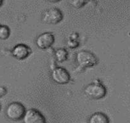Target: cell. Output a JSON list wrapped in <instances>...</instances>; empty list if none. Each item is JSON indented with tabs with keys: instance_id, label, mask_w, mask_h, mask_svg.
I'll return each mask as SVG.
<instances>
[{
	"instance_id": "15",
	"label": "cell",
	"mask_w": 130,
	"mask_h": 123,
	"mask_svg": "<svg viewBox=\"0 0 130 123\" xmlns=\"http://www.w3.org/2000/svg\"><path fill=\"white\" fill-rule=\"evenodd\" d=\"M0 110H1V105H0Z\"/></svg>"
},
{
	"instance_id": "3",
	"label": "cell",
	"mask_w": 130,
	"mask_h": 123,
	"mask_svg": "<svg viewBox=\"0 0 130 123\" xmlns=\"http://www.w3.org/2000/svg\"><path fill=\"white\" fill-rule=\"evenodd\" d=\"M85 94L94 100L104 98L107 94V89L100 82H92L85 88Z\"/></svg>"
},
{
	"instance_id": "11",
	"label": "cell",
	"mask_w": 130,
	"mask_h": 123,
	"mask_svg": "<svg viewBox=\"0 0 130 123\" xmlns=\"http://www.w3.org/2000/svg\"><path fill=\"white\" fill-rule=\"evenodd\" d=\"M11 34V30L8 26L0 25V39L3 40H7Z\"/></svg>"
},
{
	"instance_id": "8",
	"label": "cell",
	"mask_w": 130,
	"mask_h": 123,
	"mask_svg": "<svg viewBox=\"0 0 130 123\" xmlns=\"http://www.w3.org/2000/svg\"><path fill=\"white\" fill-rule=\"evenodd\" d=\"M31 50L25 44H18L13 47L12 55L15 59L19 60H25L31 54Z\"/></svg>"
},
{
	"instance_id": "14",
	"label": "cell",
	"mask_w": 130,
	"mask_h": 123,
	"mask_svg": "<svg viewBox=\"0 0 130 123\" xmlns=\"http://www.w3.org/2000/svg\"><path fill=\"white\" fill-rule=\"evenodd\" d=\"M3 3V1H2V0H0V7L1 6V5H2Z\"/></svg>"
},
{
	"instance_id": "4",
	"label": "cell",
	"mask_w": 130,
	"mask_h": 123,
	"mask_svg": "<svg viewBox=\"0 0 130 123\" xmlns=\"http://www.w3.org/2000/svg\"><path fill=\"white\" fill-rule=\"evenodd\" d=\"M63 13L58 8H52L46 9L42 15V21L45 24L56 25L62 21Z\"/></svg>"
},
{
	"instance_id": "13",
	"label": "cell",
	"mask_w": 130,
	"mask_h": 123,
	"mask_svg": "<svg viewBox=\"0 0 130 123\" xmlns=\"http://www.w3.org/2000/svg\"><path fill=\"white\" fill-rule=\"evenodd\" d=\"M7 93V89L6 88L4 87H0V98L3 97Z\"/></svg>"
},
{
	"instance_id": "12",
	"label": "cell",
	"mask_w": 130,
	"mask_h": 123,
	"mask_svg": "<svg viewBox=\"0 0 130 123\" xmlns=\"http://www.w3.org/2000/svg\"><path fill=\"white\" fill-rule=\"evenodd\" d=\"M70 3L72 6L75 7L76 8H80L85 5V4L87 3V1H81V0H76V1H69Z\"/></svg>"
},
{
	"instance_id": "1",
	"label": "cell",
	"mask_w": 130,
	"mask_h": 123,
	"mask_svg": "<svg viewBox=\"0 0 130 123\" xmlns=\"http://www.w3.org/2000/svg\"><path fill=\"white\" fill-rule=\"evenodd\" d=\"M76 60L82 69L92 67L98 63V59L93 53L88 50H81L76 54Z\"/></svg>"
},
{
	"instance_id": "2",
	"label": "cell",
	"mask_w": 130,
	"mask_h": 123,
	"mask_svg": "<svg viewBox=\"0 0 130 123\" xmlns=\"http://www.w3.org/2000/svg\"><path fill=\"white\" fill-rule=\"evenodd\" d=\"M25 107L19 102H11L6 109V115L9 119L17 121L23 119L25 113Z\"/></svg>"
},
{
	"instance_id": "6",
	"label": "cell",
	"mask_w": 130,
	"mask_h": 123,
	"mask_svg": "<svg viewBox=\"0 0 130 123\" xmlns=\"http://www.w3.org/2000/svg\"><path fill=\"white\" fill-rule=\"evenodd\" d=\"M22 120L24 123H46L44 115L34 108L26 110Z\"/></svg>"
},
{
	"instance_id": "10",
	"label": "cell",
	"mask_w": 130,
	"mask_h": 123,
	"mask_svg": "<svg viewBox=\"0 0 130 123\" xmlns=\"http://www.w3.org/2000/svg\"><path fill=\"white\" fill-rule=\"evenodd\" d=\"M55 56L57 61L62 62L67 59L68 52L65 49H59L56 51Z\"/></svg>"
},
{
	"instance_id": "5",
	"label": "cell",
	"mask_w": 130,
	"mask_h": 123,
	"mask_svg": "<svg viewBox=\"0 0 130 123\" xmlns=\"http://www.w3.org/2000/svg\"><path fill=\"white\" fill-rule=\"evenodd\" d=\"M51 78L55 82L59 84H66L71 79L70 73L63 67H56L51 73Z\"/></svg>"
},
{
	"instance_id": "7",
	"label": "cell",
	"mask_w": 130,
	"mask_h": 123,
	"mask_svg": "<svg viewBox=\"0 0 130 123\" xmlns=\"http://www.w3.org/2000/svg\"><path fill=\"white\" fill-rule=\"evenodd\" d=\"M55 42L54 34L50 32H44L37 37L36 40V44L38 48L41 49H47L51 47Z\"/></svg>"
},
{
	"instance_id": "9",
	"label": "cell",
	"mask_w": 130,
	"mask_h": 123,
	"mask_svg": "<svg viewBox=\"0 0 130 123\" xmlns=\"http://www.w3.org/2000/svg\"><path fill=\"white\" fill-rule=\"evenodd\" d=\"M88 123H110V119L104 113L96 112L91 116Z\"/></svg>"
}]
</instances>
